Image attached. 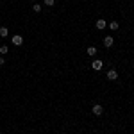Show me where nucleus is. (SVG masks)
<instances>
[{"label":"nucleus","instance_id":"ddd939ff","mask_svg":"<svg viewBox=\"0 0 134 134\" xmlns=\"http://www.w3.org/2000/svg\"><path fill=\"white\" fill-rule=\"evenodd\" d=\"M4 64H5V59H4V57H0V66H4Z\"/></svg>","mask_w":134,"mask_h":134},{"label":"nucleus","instance_id":"f03ea898","mask_svg":"<svg viewBox=\"0 0 134 134\" xmlns=\"http://www.w3.org/2000/svg\"><path fill=\"white\" fill-rule=\"evenodd\" d=\"M91 113L95 114V116H100V114L104 113V107L100 105V104H95V105H93V109H91Z\"/></svg>","mask_w":134,"mask_h":134},{"label":"nucleus","instance_id":"0eeeda50","mask_svg":"<svg viewBox=\"0 0 134 134\" xmlns=\"http://www.w3.org/2000/svg\"><path fill=\"white\" fill-rule=\"evenodd\" d=\"M86 54H88L90 57H95V54H97V48H95V47H90V48L86 50Z\"/></svg>","mask_w":134,"mask_h":134},{"label":"nucleus","instance_id":"20e7f679","mask_svg":"<svg viewBox=\"0 0 134 134\" xmlns=\"http://www.w3.org/2000/svg\"><path fill=\"white\" fill-rule=\"evenodd\" d=\"M107 79H109V81H116V79H118V72H116L114 68L107 70Z\"/></svg>","mask_w":134,"mask_h":134},{"label":"nucleus","instance_id":"6e6552de","mask_svg":"<svg viewBox=\"0 0 134 134\" xmlns=\"http://www.w3.org/2000/svg\"><path fill=\"white\" fill-rule=\"evenodd\" d=\"M7 34H9L7 27H0V38H7Z\"/></svg>","mask_w":134,"mask_h":134},{"label":"nucleus","instance_id":"1a4fd4ad","mask_svg":"<svg viewBox=\"0 0 134 134\" xmlns=\"http://www.w3.org/2000/svg\"><path fill=\"white\" fill-rule=\"evenodd\" d=\"M107 27H109V29H111V31H116V29H118V27H120V23H118V21H111V23H109V25H107Z\"/></svg>","mask_w":134,"mask_h":134},{"label":"nucleus","instance_id":"f257e3e1","mask_svg":"<svg viewBox=\"0 0 134 134\" xmlns=\"http://www.w3.org/2000/svg\"><path fill=\"white\" fill-rule=\"evenodd\" d=\"M11 43L16 45V47H20V45H23V38H21L20 34H14V36L11 38Z\"/></svg>","mask_w":134,"mask_h":134},{"label":"nucleus","instance_id":"9d476101","mask_svg":"<svg viewBox=\"0 0 134 134\" xmlns=\"http://www.w3.org/2000/svg\"><path fill=\"white\" fill-rule=\"evenodd\" d=\"M32 11H34V13H41V5H40V4H34V5H32Z\"/></svg>","mask_w":134,"mask_h":134},{"label":"nucleus","instance_id":"7ed1b4c3","mask_svg":"<svg viewBox=\"0 0 134 134\" xmlns=\"http://www.w3.org/2000/svg\"><path fill=\"white\" fill-rule=\"evenodd\" d=\"M91 68L95 70V72H100V70L104 68V63H102V61H98V59H95V61L91 63Z\"/></svg>","mask_w":134,"mask_h":134},{"label":"nucleus","instance_id":"f8f14e48","mask_svg":"<svg viewBox=\"0 0 134 134\" xmlns=\"http://www.w3.org/2000/svg\"><path fill=\"white\" fill-rule=\"evenodd\" d=\"M7 50H9V48H7L5 45H2V47H0V54H7Z\"/></svg>","mask_w":134,"mask_h":134},{"label":"nucleus","instance_id":"9b49d317","mask_svg":"<svg viewBox=\"0 0 134 134\" xmlns=\"http://www.w3.org/2000/svg\"><path fill=\"white\" fill-rule=\"evenodd\" d=\"M45 2V5H48V7H52L54 4H55V0H43Z\"/></svg>","mask_w":134,"mask_h":134},{"label":"nucleus","instance_id":"39448f33","mask_svg":"<svg viewBox=\"0 0 134 134\" xmlns=\"http://www.w3.org/2000/svg\"><path fill=\"white\" fill-rule=\"evenodd\" d=\"M95 27H97L98 31H102V29H105V27H107V23H105V20L98 18V20H97V23H95Z\"/></svg>","mask_w":134,"mask_h":134},{"label":"nucleus","instance_id":"423d86ee","mask_svg":"<svg viewBox=\"0 0 134 134\" xmlns=\"http://www.w3.org/2000/svg\"><path fill=\"white\" fill-rule=\"evenodd\" d=\"M113 43H114V40H113V36H105L104 38V47H113Z\"/></svg>","mask_w":134,"mask_h":134},{"label":"nucleus","instance_id":"4468645a","mask_svg":"<svg viewBox=\"0 0 134 134\" xmlns=\"http://www.w3.org/2000/svg\"><path fill=\"white\" fill-rule=\"evenodd\" d=\"M31 2H36V0H31Z\"/></svg>","mask_w":134,"mask_h":134}]
</instances>
